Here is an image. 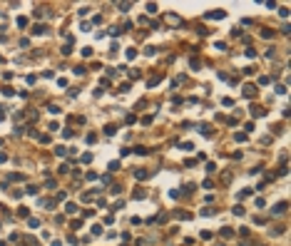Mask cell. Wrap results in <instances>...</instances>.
Segmentation results:
<instances>
[{
    "label": "cell",
    "mask_w": 291,
    "mask_h": 246,
    "mask_svg": "<svg viewBox=\"0 0 291 246\" xmlns=\"http://www.w3.org/2000/svg\"><path fill=\"white\" fill-rule=\"evenodd\" d=\"M204 18L206 20H221V18H226V12L224 10H212V12H206Z\"/></svg>",
    "instance_id": "6da1fadb"
},
{
    "label": "cell",
    "mask_w": 291,
    "mask_h": 246,
    "mask_svg": "<svg viewBox=\"0 0 291 246\" xmlns=\"http://www.w3.org/2000/svg\"><path fill=\"white\" fill-rule=\"evenodd\" d=\"M241 90H244V97H256V92H259V87H256V85H244Z\"/></svg>",
    "instance_id": "7a4b0ae2"
},
{
    "label": "cell",
    "mask_w": 291,
    "mask_h": 246,
    "mask_svg": "<svg viewBox=\"0 0 291 246\" xmlns=\"http://www.w3.org/2000/svg\"><path fill=\"white\" fill-rule=\"evenodd\" d=\"M286 206H289V204H286V201H279V204H274V209H271V214H286Z\"/></svg>",
    "instance_id": "3957f363"
},
{
    "label": "cell",
    "mask_w": 291,
    "mask_h": 246,
    "mask_svg": "<svg viewBox=\"0 0 291 246\" xmlns=\"http://www.w3.org/2000/svg\"><path fill=\"white\" fill-rule=\"evenodd\" d=\"M249 112H251V117H264L266 115V109L259 107V104H251V109H249Z\"/></svg>",
    "instance_id": "277c9868"
},
{
    "label": "cell",
    "mask_w": 291,
    "mask_h": 246,
    "mask_svg": "<svg viewBox=\"0 0 291 246\" xmlns=\"http://www.w3.org/2000/svg\"><path fill=\"white\" fill-rule=\"evenodd\" d=\"M134 179H140V181L149 179V172H147V169H134Z\"/></svg>",
    "instance_id": "5b68a950"
},
{
    "label": "cell",
    "mask_w": 291,
    "mask_h": 246,
    "mask_svg": "<svg viewBox=\"0 0 291 246\" xmlns=\"http://www.w3.org/2000/svg\"><path fill=\"white\" fill-rule=\"evenodd\" d=\"M221 239H234V229H229V226H221Z\"/></svg>",
    "instance_id": "8992f818"
},
{
    "label": "cell",
    "mask_w": 291,
    "mask_h": 246,
    "mask_svg": "<svg viewBox=\"0 0 291 246\" xmlns=\"http://www.w3.org/2000/svg\"><path fill=\"white\" fill-rule=\"evenodd\" d=\"M65 211H67V214H77V204H75V201H67V204H65Z\"/></svg>",
    "instance_id": "52a82bcc"
},
{
    "label": "cell",
    "mask_w": 291,
    "mask_h": 246,
    "mask_svg": "<svg viewBox=\"0 0 291 246\" xmlns=\"http://www.w3.org/2000/svg\"><path fill=\"white\" fill-rule=\"evenodd\" d=\"M221 184H231V172H221Z\"/></svg>",
    "instance_id": "ba28073f"
},
{
    "label": "cell",
    "mask_w": 291,
    "mask_h": 246,
    "mask_svg": "<svg viewBox=\"0 0 291 246\" xmlns=\"http://www.w3.org/2000/svg\"><path fill=\"white\" fill-rule=\"evenodd\" d=\"M261 37H264V40H271V37H274V30H271V27H264V30H261Z\"/></svg>",
    "instance_id": "9c48e42d"
},
{
    "label": "cell",
    "mask_w": 291,
    "mask_h": 246,
    "mask_svg": "<svg viewBox=\"0 0 291 246\" xmlns=\"http://www.w3.org/2000/svg\"><path fill=\"white\" fill-rule=\"evenodd\" d=\"M55 154H57V157H65V154H67V147H65V144H57V147H55Z\"/></svg>",
    "instance_id": "30bf717a"
},
{
    "label": "cell",
    "mask_w": 291,
    "mask_h": 246,
    "mask_svg": "<svg viewBox=\"0 0 291 246\" xmlns=\"http://www.w3.org/2000/svg\"><path fill=\"white\" fill-rule=\"evenodd\" d=\"M90 231H92V236H102V234H105V229H102L100 224H95V226L90 229Z\"/></svg>",
    "instance_id": "8fae6325"
},
{
    "label": "cell",
    "mask_w": 291,
    "mask_h": 246,
    "mask_svg": "<svg viewBox=\"0 0 291 246\" xmlns=\"http://www.w3.org/2000/svg\"><path fill=\"white\" fill-rule=\"evenodd\" d=\"M115 8H117V10H122V12H127L129 8H132V3H117Z\"/></svg>",
    "instance_id": "7c38bea8"
},
{
    "label": "cell",
    "mask_w": 291,
    "mask_h": 246,
    "mask_svg": "<svg viewBox=\"0 0 291 246\" xmlns=\"http://www.w3.org/2000/svg\"><path fill=\"white\" fill-rule=\"evenodd\" d=\"M159 80H162V75H154V77H149V80H147V87H154Z\"/></svg>",
    "instance_id": "4fadbf2b"
},
{
    "label": "cell",
    "mask_w": 291,
    "mask_h": 246,
    "mask_svg": "<svg viewBox=\"0 0 291 246\" xmlns=\"http://www.w3.org/2000/svg\"><path fill=\"white\" fill-rule=\"evenodd\" d=\"M231 211H234V214H237V216H244V214H246V209H244V206H241V204H237V206H234V209H231Z\"/></svg>",
    "instance_id": "5bb4252c"
},
{
    "label": "cell",
    "mask_w": 291,
    "mask_h": 246,
    "mask_svg": "<svg viewBox=\"0 0 291 246\" xmlns=\"http://www.w3.org/2000/svg\"><path fill=\"white\" fill-rule=\"evenodd\" d=\"M115 132H117V124H107V127H105V134H107V137H112Z\"/></svg>",
    "instance_id": "9a60e30c"
},
{
    "label": "cell",
    "mask_w": 291,
    "mask_h": 246,
    "mask_svg": "<svg viewBox=\"0 0 291 246\" xmlns=\"http://www.w3.org/2000/svg\"><path fill=\"white\" fill-rule=\"evenodd\" d=\"M95 194H97V189H95V192H85V194H82V201H92Z\"/></svg>",
    "instance_id": "2e32d148"
},
{
    "label": "cell",
    "mask_w": 291,
    "mask_h": 246,
    "mask_svg": "<svg viewBox=\"0 0 291 246\" xmlns=\"http://www.w3.org/2000/svg\"><path fill=\"white\" fill-rule=\"evenodd\" d=\"M177 219L179 221H187V219H192V214L189 211H177Z\"/></svg>",
    "instance_id": "e0dca14e"
},
{
    "label": "cell",
    "mask_w": 291,
    "mask_h": 246,
    "mask_svg": "<svg viewBox=\"0 0 291 246\" xmlns=\"http://www.w3.org/2000/svg\"><path fill=\"white\" fill-rule=\"evenodd\" d=\"M32 32H35V35H45L47 27H45V25H35V27H32Z\"/></svg>",
    "instance_id": "ac0fdd59"
},
{
    "label": "cell",
    "mask_w": 291,
    "mask_h": 246,
    "mask_svg": "<svg viewBox=\"0 0 291 246\" xmlns=\"http://www.w3.org/2000/svg\"><path fill=\"white\" fill-rule=\"evenodd\" d=\"M269 234H271V236H281V234H284V226H274V229H269Z\"/></svg>",
    "instance_id": "d6986e66"
},
{
    "label": "cell",
    "mask_w": 291,
    "mask_h": 246,
    "mask_svg": "<svg viewBox=\"0 0 291 246\" xmlns=\"http://www.w3.org/2000/svg\"><path fill=\"white\" fill-rule=\"evenodd\" d=\"M37 192H40V189H37L35 184H27V189H25V194H32V196H35Z\"/></svg>",
    "instance_id": "ffe728a7"
},
{
    "label": "cell",
    "mask_w": 291,
    "mask_h": 246,
    "mask_svg": "<svg viewBox=\"0 0 291 246\" xmlns=\"http://www.w3.org/2000/svg\"><path fill=\"white\" fill-rule=\"evenodd\" d=\"M132 196H134V199H144L147 192H144V189H137V192H132Z\"/></svg>",
    "instance_id": "44dd1931"
},
{
    "label": "cell",
    "mask_w": 291,
    "mask_h": 246,
    "mask_svg": "<svg viewBox=\"0 0 291 246\" xmlns=\"http://www.w3.org/2000/svg\"><path fill=\"white\" fill-rule=\"evenodd\" d=\"M27 226H30V229H40V221H37V219H32V216H30V219H27Z\"/></svg>",
    "instance_id": "7402d4cb"
},
{
    "label": "cell",
    "mask_w": 291,
    "mask_h": 246,
    "mask_svg": "<svg viewBox=\"0 0 291 246\" xmlns=\"http://www.w3.org/2000/svg\"><path fill=\"white\" fill-rule=\"evenodd\" d=\"M217 214V209H212V206H206V209H202V216H214Z\"/></svg>",
    "instance_id": "603a6c76"
},
{
    "label": "cell",
    "mask_w": 291,
    "mask_h": 246,
    "mask_svg": "<svg viewBox=\"0 0 291 246\" xmlns=\"http://www.w3.org/2000/svg\"><path fill=\"white\" fill-rule=\"evenodd\" d=\"M179 147H182V149H184V152H194V144H192V142H182V144H179Z\"/></svg>",
    "instance_id": "cb8c5ba5"
},
{
    "label": "cell",
    "mask_w": 291,
    "mask_h": 246,
    "mask_svg": "<svg viewBox=\"0 0 291 246\" xmlns=\"http://www.w3.org/2000/svg\"><path fill=\"white\" fill-rule=\"evenodd\" d=\"M18 214H20V216H27V219H30V209H27V206H20V209H18Z\"/></svg>",
    "instance_id": "d4e9b609"
},
{
    "label": "cell",
    "mask_w": 291,
    "mask_h": 246,
    "mask_svg": "<svg viewBox=\"0 0 291 246\" xmlns=\"http://www.w3.org/2000/svg\"><path fill=\"white\" fill-rule=\"evenodd\" d=\"M244 55H246L249 60H251V57H256V50H254V47H246V50H244Z\"/></svg>",
    "instance_id": "484cf974"
},
{
    "label": "cell",
    "mask_w": 291,
    "mask_h": 246,
    "mask_svg": "<svg viewBox=\"0 0 291 246\" xmlns=\"http://www.w3.org/2000/svg\"><path fill=\"white\" fill-rule=\"evenodd\" d=\"M45 189H57V181H55V179H47V181H45Z\"/></svg>",
    "instance_id": "4316f807"
},
{
    "label": "cell",
    "mask_w": 291,
    "mask_h": 246,
    "mask_svg": "<svg viewBox=\"0 0 291 246\" xmlns=\"http://www.w3.org/2000/svg\"><path fill=\"white\" fill-rule=\"evenodd\" d=\"M147 12H149V15H154V12H157V3H147Z\"/></svg>",
    "instance_id": "83f0119b"
},
{
    "label": "cell",
    "mask_w": 291,
    "mask_h": 246,
    "mask_svg": "<svg viewBox=\"0 0 291 246\" xmlns=\"http://www.w3.org/2000/svg\"><path fill=\"white\" fill-rule=\"evenodd\" d=\"M65 199H67L65 192H57V194H55V201H65Z\"/></svg>",
    "instance_id": "f1b7e54d"
},
{
    "label": "cell",
    "mask_w": 291,
    "mask_h": 246,
    "mask_svg": "<svg viewBox=\"0 0 291 246\" xmlns=\"http://www.w3.org/2000/svg\"><path fill=\"white\" fill-rule=\"evenodd\" d=\"M137 57V50H134V47H129V50H127V60H134Z\"/></svg>",
    "instance_id": "f546056e"
},
{
    "label": "cell",
    "mask_w": 291,
    "mask_h": 246,
    "mask_svg": "<svg viewBox=\"0 0 291 246\" xmlns=\"http://www.w3.org/2000/svg\"><path fill=\"white\" fill-rule=\"evenodd\" d=\"M3 95L5 97H12V95H15V90H12V87H3Z\"/></svg>",
    "instance_id": "4dcf8cb0"
},
{
    "label": "cell",
    "mask_w": 291,
    "mask_h": 246,
    "mask_svg": "<svg viewBox=\"0 0 291 246\" xmlns=\"http://www.w3.org/2000/svg\"><path fill=\"white\" fill-rule=\"evenodd\" d=\"M239 234H241V236H244V239H246L249 234H251V229H246V226H239Z\"/></svg>",
    "instance_id": "1f68e13d"
},
{
    "label": "cell",
    "mask_w": 291,
    "mask_h": 246,
    "mask_svg": "<svg viewBox=\"0 0 291 246\" xmlns=\"http://www.w3.org/2000/svg\"><path fill=\"white\" fill-rule=\"evenodd\" d=\"M221 104H224V107H231L234 100H231V97H224V100H221Z\"/></svg>",
    "instance_id": "d6a6232c"
},
{
    "label": "cell",
    "mask_w": 291,
    "mask_h": 246,
    "mask_svg": "<svg viewBox=\"0 0 291 246\" xmlns=\"http://www.w3.org/2000/svg\"><path fill=\"white\" fill-rule=\"evenodd\" d=\"M234 139H237V142H244L246 134H244V132H237V134H234Z\"/></svg>",
    "instance_id": "836d02e7"
},
{
    "label": "cell",
    "mask_w": 291,
    "mask_h": 246,
    "mask_svg": "<svg viewBox=\"0 0 291 246\" xmlns=\"http://www.w3.org/2000/svg\"><path fill=\"white\" fill-rule=\"evenodd\" d=\"M206 172L214 174V172H217V164H214V162H209V164H206Z\"/></svg>",
    "instance_id": "e575fe53"
},
{
    "label": "cell",
    "mask_w": 291,
    "mask_h": 246,
    "mask_svg": "<svg viewBox=\"0 0 291 246\" xmlns=\"http://www.w3.org/2000/svg\"><path fill=\"white\" fill-rule=\"evenodd\" d=\"M47 109H50V112H52V115H60V112H62V109L57 107V104H50V107H47Z\"/></svg>",
    "instance_id": "d590c367"
},
{
    "label": "cell",
    "mask_w": 291,
    "mask_h": 246,
    "mask_svg": "<svg viewBox=\"0 0 291 246\" xmlns=\"http://www.w3.org/2000/svg\"><path fill=\"white\" fill-rule=\"evenodd\" d=\"M212 236H214V234H212V231H209V229H206V231H202V239H204V241H209V239H212Z\"/></svg>",
    "instance_id": "8d00e7d4"
},
{
    "label": "cell",
    "mask_w": 291,
    "mask_h": 246,
    "mask_svg": "<svg viewBox=\"0 0 291 246\" xmlns=\"http://www.w3.org/2000/svg\"><path fill=\"white\" fill-rule=\"evenodd\" d=\"M142 124H144V127H149V124H152V115H147V117H142Z\"/></svg>",
    "instance_id": "74e56055"
},
{
    "label": "cell",
    "mask_w": 291,
    "mask_h": 246,
    "mask_svg": "<svg viewBox=\"0 0 291 246\" xmlns=\"http://www.w3.org/2000/svg\"><path fill=\"white\" fill-rule=\"evenodd\" d=\"M37 139H40L43 144H47V142H50V134H37Z\"/></svg>",
    "instance_id": "f35d334b"
},
{
    "label": "cell",
    "mask_w": 291,
    "mask_h": 246,
    "mask_svg": "<svg viewBox=\"0 0 291 246\" xmlns=\"http://www.w3.org/2000/svg\"><path fill=\"white\" fill-rule=\"evenodd\" d=\"M189 65H192V70H199V60H197V57H192V60H189Z\"/></svg>",
    "instance_id": "ab89813d"
},
{
    "label": "cell",
    "mask_w": 291,
    "mask_h": 246,
    "mask_svg": "<svg viewBox=\"0 0 291 246\" xmlns=\"http://www.w3.org/2000/svg\"><path fill=\"white\" fill-rule=\"evenodd\" d=\"M202 187H204V189H212V187H214V181H212V179H204V181H202Z\"/></svg>",
    "instance_id": "60d3db41"
},
{
    "label": "cell",
    "mask_w": 291,
    "mask_h": 246,
    "mask_svg": "<svg viewBox=\"0 0 291 246\" xmlns=\"http://www.w3.org/2000/svg\"><path fill=\"white\" fill-rule=\"evenodd\" d=\"M120 169V162H109V172H117Z\"/></svg>",
    "instance_id": "b9f144b4"
},
{
    "label": "cell",
    "mask_w": 291,
    "mask_h": 246,
    "mask_svg": "<svg viewBox=\"0 0 291 246\" xmlns=\"http://www.w3.org/2000/svg\"><path fill=\"white\" fill-rule=\"evenodd\" d=\"M82 55H85V57H92V47H82Z\"/></svg>",
    "instance_id": "7bdbcfd3"
},
{
    "label": "cell",
    "mask_w": 291,
    "mask_h": 246,
    "mask_svg": "<svg viewBox=\"0 0 291 246\" xmlns=\"http://www.w3.org/2000/svg\"><path fill=\"white\" fill-rule=\"evenodd\" d=\"M256 224H259V226H264V224H266V216H256V219H254Z\"/></svg>",
    "instance_id": "ee69618b"
},
{
    "label": "cell",
    "mask_w": 291,
    "mask_h": 246,
    "mask_svg": "<svg viewBox=\"0 0 291 246\" xmlns=\"http://www.w3.org/2000/svg\"><path fill=\"white\" fill-rule=\"evenodd\" d=\"M269 82H271V80H269L266 75H261V77H259V85H269Z\"/></svg>",
    "instance_id": "f6af8a7d"
},
{
    "label": "cell",
    "mask_w": 291,
    "mask_h": 246,
    "mask_svg": "<svg viewBox=\"0 0 291 246\" xmlns=\"http://www.w3.org/2000/svg\"><path fill=\"white\" fill-rule=\"evenodd\" d=\"M249 194H251V189H241V192H239V199H244V196H249Z\"/></svg>",
    "instance_id": "bcb514c9"
},
{
    "label": "cell",
    "mask_w": 291,
    "mask_h": 246,
    "mask_svg": "<svg viewBox=\"0 0 291 246\" xmlns=\"http://www.w3.org/2000/svg\"><path fill=\"white\" fill-rule=\"evenodd\" d=\"M70 52H72V45H70V43H67L65 47H62V55H70Z\"/></svg>",
    "instance_id": "7dc6e473"
},
{
    "label": "cell",
    "mask_w": 291,
    "mask_h": 246,
    "mask_svg": "<svg viewBox=\"0 0 291 246\" xmlns=\"http://www.w3.org/2000/svg\"><path fill=\"white\" fill-rule=\"evenodd\" d=\"M120 92H129V82H122V85H120Z\"/></svg>",
    "instance_id": "c3c4849f"
},
{
    "label": "cell",
    "mask_w": 291,
    "mask_h": 246,
    "mask_svg": "<svg viewBox=\"0 0 291 246\" xmlns=\"http://www.w3.org/2000/svg\"><path fill=\"white\" fill-rule=\"evenodd\" d=\"M82 162H85V164H87V162H92V154L85 152V154H82Z\"/></svg>",
    "instance_id": "681fc988"
},
{
    "label": "cell",
    "mask_w": 291,
    "mask_h": 246,
    "mask_svg": "<svg viewBox=\"0 0 291 246\" xmlns=\"http://www.w3.org/2000/svg\"><path fill=\"white\" fill-rule=\"evenodd\" d=\"M70 172V164H60V174H67Z\"/></svg>",
    "instance_id": "f907efd6"
},
{
    "label": "cell",
    "mask_w": 291,
    "mask_h": 246,
    "mask_svg": "<svg viewBox=\"0 0 291 246\" xmlns=\"http://www.w3.org/2000/svg\"><path fill=\"white\" fill-rule=\"evenodd\" d=\"M10 181H23V174H10Z\"/></svg>",
    "instance_id": "816d5d0a"
},
{
    "label": "cell",
    "mask_w": 291,
    "mask_h": 246,
    "mask_svg": "<svg viewBox=\"0 0 291 246\" xmlns=\"http://www.w3.org/2000/svg\"><path fill=\"white\" fill-rule=\"evenodd\" d=\"M169 196H172V199H179V196H182V192H177V189H172V192H169Z\"/></svg>",
    "instance_id": "f5cc1de1"
},
{
    "label": "cell",
    "mask_w": 291,
    "mask_h": 246,
    "mask_svg": "<svg viewBox=\"0 0 291 246\" xmlns=\"http://www.w3.org/2000/svg\"><path fill=\"white\" fill-rule=\"evenodd\" d=\"M10 194L15 196V199H20V196H23V192H20V189H10Z\"/></svg>",
    "instance_id": "db71d44e"
},
{
    "label": "cell",
    "mask_w": 291,
    "mask_h": 246,
    "mask_svg": "<svg viewBox=\"0 0 291 246\" xmlns=\"http://www.w3.org/2000/svg\"><path fill=\"white\" fill-rule=\"evenodd\" d=\"M144 55H149V57H152V55H157V47H147V50H144Z\"/></svg>",
    "instance_id": "11a10c76"
},
{
    "label": "cell",
    "mask_w": 291,
    "mask_h": 246,
    "mask_svg": "<svg viewBox=\"0 0 291 246\" xmlns=\"http://www.w3.org/2000/svg\"><path fill=\"white\" fill-rule=\"evenodd\" d=\"M279 15H281L284 20H286V18H289V8H281V10H279Z\"/></svg>",
    "instance_id": "9f6ffc18"
},
{
    "label": "cell",
    "mask_w": 291,
    "mask_h": 246,
    "mask_svg": "<svg viewBox=\"0 0 291 246\" xmlns=\"http://www.w3.org/2000/svg\"><path fill=\"white\" fill-rule=\"evenodd\" d=\"M244 129H246V132H254L256 127H254V122H246V124H244Z\"/></svg>",
    "instance_id": "6f0895ef"
},
{
    "label": "cell",
    "mask_w": 291,
    "mask_h": 246,
    "mask_svg": "<svg viewBox=\"0 0 291 246\" xmlns=\"http://www.w3.org/2000/svg\"><path fill=\"white\" fill-rule=\"evenodd\" d=\"M239 246H251V241H246V239H241V241H239Z\"/></svg>",
    "instance_id": "680465c9"
},
{
    "label": "cell",
    "mask_w": 291,
    "mask_h": 246,
    "mask_svg": "<svg viewBox=\"0 0 291 246\" xmlns=\"http://www.w3.org/2000/svg\"><path fill=\"white\" fill-rule=\"evenodd\" d=\"M50 246H62V241H60V239H55V241H52Z\"/></svg>",
    "instance_id": "91938a15"
},
{
    "label": "cell",
    "mask_w": 291,
    "mask_h": 246,
    "mask_svg": "<svg viewBox=\"0 0 291 246\" xmlns=\"http://www.w3.org/2000/svg\"><path fill=\"white\" fill-rule=\"evenodd\" d=\"M5 159H8V157H5V154H3V152H0V164H3V162H5Z\"/></svg>",
    "instance_id": "94428289"
},
{
    "label": "cell",
    "mask_w": 291,
    "mask_h": 246,
    "mask_svg": "<svg viewBox=\"0 0 291 246\" xmlns=\"http://www.w3.org/2000/svg\"><path fill=\"white\" fill-rule=\"evenodd\" d=\"M3 119H5V112H3V107H0V122H3Z\"/></svg>",
    "instance_id": "6125c7cd"
},
{
    "label": "cell",
    "mask_w": 291,
    "mask_h": 246,
    "mask_svg": "<svg viewBox=\"0 0 291 246\" xmlns=\"http://www.w3.org/2000/svg\"><path fill=\"white\" fill-rule=\"evenodd\" d=\"M120 246H129V244H120Z\"/></svg>",
    "instance_id": "be15d7a7"
}]
</instances>
